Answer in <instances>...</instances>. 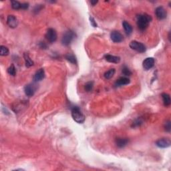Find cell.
Here are the masks:
<instances>
[{
    "instance_id": "cell-1",
    "label": "cell",
    "mask_w": 171,
    "mask_h": 171,
    "mask_svg": "<svg viewBox=\"0 0 171 171\" xmlns=\"http://www.w3.org/2000/svg\"><path fill=\"white\" fill-rule=\"evenodd\" d=\"M152 21V18L150 16L148 15L146 13L140 14L137 16V26L138 29L141 31L145 30L148 27L149 24Z\"/></svg>"
},
{
    "instance_id": "cell-2",
    "label": "cell",
    "mask_w": 171,
    "mask_h": 171,
    "mask_svg": "<svg viewBox=\"0 0 171 171\" xmlns=\"http://www.w3.org/2000/svg\"><path fill=\"white\" fill-rule=\"evenodd\" d=\"M72 116L74 121L78 124H82L86 120L85 116L78 106H74L72 108Z\"/></svg>"
},
{
    "instance_id": "cell-3",
    "label": "cell",
    "mask_w": 171,
    "mask_h": 171,
    "mask_svg": "<svg viewBox=\"0 0 171 171\" xmlns=\"http://www.w3.org/2000/svg\"><path fill=\"white\" fill-rule=\"evenodd\" d=\"M76 38V33L72 30H68L64 33L62 38V43L64 45H68Z\"/></svg>"
},
{
    "instance_id": "cell-4",
    "label": "cell",
    "mask_w": 171,
    "mask_h": 171,
    "mask_svg": "<svg viewBox=\"0 0 171 171\" xmlns=\"http://www.w3.org/2000/svg\"><path fill=\"white\" fill-rule=\"evenodd\" d=\"M130 48H131L132 50H135V51L139 53H144L145 52L146 50V46L144 45V44H143V43L137 42V41L135 40L132 41V42L130 43Z\"/></svg>"
},
{
    "instance_id": "cell-5",
    "label": "cell",
    "mask_w": 171,
    "mask_h": 171,
    "mask_svg": "<svg viewBox=\"0 0 171 171\" xmlns=\"http://www.w3.org/2000/svg\"><path fill=\"white\" fill-rule=\"evenodd\" d=\"M45 38H46V40L50 43H54L56 42L57 38L56 30L53 28L48 29L46 33H45Z\"/></svg>"
},
{
    "instance_id": "cell-6",
    "label": "cell",
    "mask_w": 171,
    "mask_h": 171,
    "mask_svg": "<svg viewBox=\"0 0 171 171\" xmlns=\"http://www.w3.org/2000/svg\"><path fill=\"white\" fill-rule=\"evenodd\" d=\"M155 15L158 20H165V19L167 18V12L163 7L159 6L156 9Z\"/></svg>"
},
{
    "instance_id": "cell-7",
    "label": "cell",
    "mask_w": 171,
    "mask_h": 171,
    "mask_svg": "<svg viewBox=\"0 0 171 171\" xmlns=\"http://www.w3.org/2000/svg\"><path fill=\"white\" fill-rule=\"evenodd\" d=\"M156 145L161 148H166L171 145V142L169 138H162L158 139L156 142Z\"/></svg>"
},
{
    "instance_id": "cell-8",
    "label": "cell",
    "mask_w": 171,
    "mask_h": 171,
    "mask_svg": "<svg viewBox=\"0 0 171 171\" xmlns=\"http://www.w3.org/2000/svg\"><path fill=\"white\" fill-rule=\"evenodd\" d=\"M110 38L115 43H120L123 41L124 36L118 31H112L110 33Z\"/></svg>"
},
{
    "instance_id": "cell-9",
    "label": "cell",
    "mask_w": 171,
    "mask_h": 171,
    "mask_svg": "<svg viewBox=\"0 0 171 171\" xmlns=\"http://www.w3.org/2000/svg\"><path fill=\"white\" fill-rule=\"evenodd\" d=\"M155 63V60L154 59L153 57H147V58L144 60L143 62V68L145 70H149L151 69L154 66Z\"/></svg>"
},
{
    "instance_id": "cell-10",
    "label": "cell",
    "mask_w": 171,
    "mask_h": 171,
    "mask_svg": "<svg viewBox=\"0 0 171 171\" xmlns=\"http://www.w3.org/2000/svg\"><path fill=\"white\" fill-rule=\"evenodd\" d=\"M11 7L13 9H27L29 8L28 3H20L18 1H11Z\"/></svg>"
},
{
    "instance_id": "cell-11",
    "label": "cell",
    "mask_w": 171,
    "mask_h": 171,
    "mask_svg": "<svg viewBox=\"0 0 171 171\" xmlns=\"http://www.w3.org/2000/svg\"><path fill=\"white\" fill-rule=\"evenodd\" d=\"M7 23L11 28H16L18 26V20L13 15H9L7 18Z\"/></svg>"
},
{
    "instance_id": "cell-12",
    "label": "cell",
    "mask_w": 171,
    "mask_h": 171,
    "mask_svg": "<svg viewBox=\"0 0 171 171\" xmlns=\"http://www.w3.org/2000/svg\"><path fill=\"white\" fill-rule=\"evenodd\" d=\"M36 90V88L35 85H33L32 84H28L25 86L24 88V92H25L26 95L27 96H29V97H32L35 92Z\"/></svg>"
},
{
    "instance_id": "cell-13",
    "label": "cell",
    "mask_w": 171,
    "mask_h": 171,
    "mask_svg": "<svg viewBox=\"0 0 171 171\" xmlns=\"http://www.w3.org/2000/svg\"><path fill=\"white\" fill-rule=\"evenodd\" d=\"M45 77V72L43 68H40L35 72L33 76V80L35 82L42 81Z\"/></svg>"
},
{
    "instance_id": "cell-14",
    "label": "cell",
    "mask_w": 171,
    "mask_h": 171,
    "mask_svg": "<svg viewBox=\"0 0 171 171\" xmlns=\"http://www.w3.org/2000/svg\"><path fill=\"white\" fill-rule=\"evenodd\" d=\"M131 82V80L128 78L127 77H121L118 80H117V81L116 82V83L114 84L115 87H120V86L127 85V84H130Z\"/></svg>"
},
{
    "instance_id": "cell-15",
    "label": "cell",
    "mask_w": 171,
    "mask_h": 171,
    "mask_svg": "<svg viewBox=\"0 0 171 171\" xmlns=\"http://www.w3.org/2000/svg\"><path fill=\"white\" fill-rule=\"evenodd\" d=\"M104 58L107 62H110V63H114V64H118L120 62V57L118 56H112V55L107 54L104 56Z\"/></svg>"
},
{
    "instance_id": "cell-16",
    "label": "cell",
    "mask_w": 171,
    "mask_h": 171,
    "mask_svg": "<svg viewBox=\"0 0 171 171\" xmlns=\"http://www.w3.org/2000/svg\"><path fill=\"white\" fill-rule=\"evenodd\" d=\"M128 140L127 138H118L116 139V144L118 147H119L120 148H124V146H126L128 143Z\"/></svg>"
},
{
    "instance_id": "cell-17",
    "label": "cell",
    "mask_w": 171,
    "mask_h": 171,
    "mask_svg": "<svg viewBox=\"0 0 171 171\" xmlns=\"http://www.w3.org/2000/svg\"><path fill=\"white\" fill-rule=\"evenodd\" d=\"M122 26H123L125 33H126V35H131L132 32V30H133L131 24L128 23L126 21H124L123 22H122Z\"/></svg>"
},
{
    "instance_id": "cell-18",
    "label": "cell",
    "mask_w": 171,
    "mask_h": 171,
    "mask_svg": "<svg viewBox=\"0 0 171 171\" xmlns=\"http://www.w3.org/2000/svg\"><path fill=\"white\" fill-rule=\"evenodd\" d=\"M161 96H162L164 105H165V106H169L171 104L170 95L167 93H162V94H161Z\"/></svg>"
},
{
    "instance_id": "cell-19",
    "label": "cell",
    "mask_w": 171,
    "mask_h": 171,
    "mask_svg": "<svg viewBox=\"0 0 171 171\" xmlns=\"http://www.w3.org/2000/svg\"><path fill=\"white\" fill-rule=\"evenodd\" d=\"M23 57H24V60H25L26 67L30 68V67L32 66L33 65V62L32 61V60L30 58V57L28 55V54H27V53H24Z\"/></svg>"
},
{
    "instance_id": "cell-20",
    "label": "cell",
    "mask_w": 171,
    "mask_h": 171,
    "mask_svg": "<svg viewBox=\"0 0 171 171\" xmlns=\"http://www.w3.org/2000/svg\"><path fill=\"white\" fill-rule=\"evenodd\" d=\"M65 58L66 59V60H68V62H70V63L73 64H76L77 63L76 57L74 54H67L66 55H65Z\"/></svg>"
},
{
    "instance_id": "cell-21",
    "label": "cell",
    "mask_w": 171,
    "mask_h": 171,
    "mask_svg": "<svg viewBox=\"0 0 171 171\" xmlns=\"http://www.w3.org/2000/svg\"><path fill=\"white\" fill-rule=\"evenodd\" d=\"M115 72H116V70L114 68H112L109 70L106 71L104 74V78L106 79H107V80H109V79L112 78L114 75L115 74Z\"/></svg>"
},
{
    "instance_id": "cell-22",
    "label": "cell",
    "mask_w": 171,
    "mask_h": 171,
    "mask_svg": "<svg viewBox=\"0 0 171 171\" xmlns=\"http://www.w3.org/2000/svg\"><path fill=\"white\" fill-rule=\"evenodd\" d=\"M9 49L4 45H1L0 46V55L1 56H6L9 54Z\"/></svg>"
},
{
    "instance_id": "cell-23",
    "label": "cell",
    "mask_w": 171,
    "mask_h": 171,
    "mask_svg": "<svg viewBox=\"0 0 171 171\" xmlns=\"http://www.w3.org/2000/svg\"><path fill=\"white\" fill-rule=\"evenodd\" d=\"M8 74H9V75L13 76H16V67L14 66L13 64H11V66L9 67L8 69Z\"/></svg>"
},
{
    "instance_id": "cell-24",
    "label": "cell",
    "mask_w": 171,
    "mask_h": 171,
    "mask_svg": "<svg viewBox=\"0 0 171 171\" xmlns=\"http://www.w3.org/2000/svg\"><path fill=\"white\" fill-rule=\"evenodd\" d=\"M94 88V82H88L85 84V90L87 92H90L93 90Z\"/></svg>"
},
{
    "instance_id": "cell-25",
    "label": "cell",
    "mask_w": 171,
    "mask_h": 171,
    "mask_svg": "<svg viewBox=\"0 0 171 171\" xmlns=\"http://www.w3.org/2000/svg\"><path fill=\"white\" fill-rule=\"evenodd\" d=\"M122 74H123L124 75L126 76H129L132 75V72L126 66H124V68H122Z\"/></svg>"
},
{
    "instance_id": "cell-26",
    "label": "cell",
    "mask_w": 171,
    "mask_h": 171,
    "mask_svg": "<svg viewBox=\"0 0 171 171\" xmlns=\"http://www.w3.org/2000/svg\"><path fill=\"white\" fill-rule=\"evenodd\" d=\"M90 21L91 25L94 28H96V27H97V23H96V21H95L94 18L93 17H92V16L90 17Z\"/></svg>"
},
{
    "instance_id": "cell-27",
    "label": "cell",
    "mask_w": 171,
    "mask_h": 171,
    "mask_svg": "<svg viewBox=\"0 0 171 171\" xmlns=\"http://www.w3.org/2000/svg\"><path fill=\"white\" fill-rule=\"evenodd\" d=\"M165 127L166 131H167V132H170V120L166 122Z\"/></svg>"
},
{
    "instance_id": "cell-28",
    "label": "cell",
    "mask_w": 171,
    "mask_h": 171,
    "mask_svg": "<svg viewBox=\"0 0 171 171\" xmlns=\"http://www.w3.org/2000/svg\"><path fill=\"white\" fill-rule=\"evenodd\" d=\"M42 5H37V6H35V8H34V12L38 13V12H39L42 9Z\"/></svg>"
},
{
    "instance_id": "cell-29",
    "label": "cell",
    "mask_w": 171,
    "mask_h": 171,
    "mask_svg": "<svg viewBox=\"0 0 171 171\" xmlns=\"http://www.w3.org/2000/svg\"><path fill=\"white\" fill-rule=\"evenodd\" d=\"M39 45H40V48H42V49H46L47 47H48L47 45L45 44V43H44V42H40Z\"/></svg>"
},
{
    "instance_id": "cell-30",
    "label": "cell",
    "mask_w": 171,
    "mask_h": 171,
    "mask_svg": "<svg viewBox=\"0 0 171 171\" xmlns=\"http://www.w3.org/2000/svg\"><path fill=\"white\" fill-rule=\"evenodd\" d=\"M98 3V1H91L90 4L92 5V6H95V5Z\"/></svg>"
}]
</instances>
